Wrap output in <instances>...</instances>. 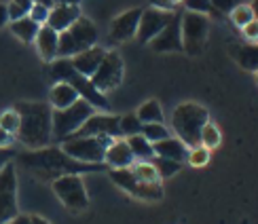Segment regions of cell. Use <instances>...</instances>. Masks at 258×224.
<instances>
[{
    "label": "cell",
    "instance_id": "cell-42",
    "mask_svg": "<svg viewBox=\"0 0 258 224\" xmlns=\"http://www.w3.org/2000/svg\"><path fill=\"white\" fill-rule=\"evenodd\" d=\"M13 157H15V153L11 151V148H7V151H0V167H3L5 163H9V161H13Z\"/></svg>",
    "mask_w": 258,
    "mask_h": 224
},
{
    "label": "cell",
    "instance_id": "cell-24",
    "mask_svg": "<svg viewBox=\"0 0 258 224\" xmlns=\"http://www.w3.org/2000/svg\"><path fill=\"white\" fill-rule=\"evenodd\" d=\"M125 142H127L129 151H132V155H134L136 161H150V159L155 157L153 144H150L142 133H138V135H129V137H125Z\"/></svg>",
    "mask_w": 258,
    "mask_h": 224
},
{
    "label": "cell",
    "instance_id": "cell-34",
    "mask_svg": "<svg viewBox=\"0 0 258 224\" xmlns=\"http://www.w3.org/2000/svg\"><path fill=\"white\" fill-rule=\"evenodd\" d=\"M182 5H184L186 11H190V13H199V15H218V11L212 7L210 0H182Z\"/></svg>",
    "mask_w": 258,
    "mask_h": 224
},
{
    "label": "cell",
    "instance_id": "cell-8",
    "mask_svg": "<svg viewBox=\"0 0 258 224\" xmlns=\"http://www.w3.org/2000/svg\"><path fill=\"white\" fill-rule=\"evenodd\" d=\"M51 188L55 197L59 199V203L74 211V214H81L89 207V195H87V188H85V182H83V176H61L57 180L51 182Z\"/></svg>",
    "mask_w": 258,
    "mask_h": 224
},
{
    "label": "cell",
    "instance_id": "cell-4",
    "mask_svg": "<svg viewBox=\"0 0 258 224\" xmlns=\"http://www.w3.org/2000/svg\"><path fill=\"white\" fill-rule=\"evenodd\" d=\"M95 45H98V28L91 19L81 15L68 30L59 32L57 57H74L77 53L91 49Z\"/></svg>",
    "mask_w": 258,
    "mask_h": 224
},
{
    "label": "cell",
    "instance_id": "cell-39",
    "mask_svg": "<svg viewBox=\"0 0 258 224\" xmlns=\"http://www.w3.org/2000/svg\"><path fill=\"white\" fill-rule=\"evenodd\" d=\"M241 30H243V36L248 38V40H258V21L256 19H252L250 24L243 26Z\"/></svg>",
    "mask_w": 258,
    "mask_h": 224
},
{
    "label": "cell",
    "instance_id": "cell-20",
    "mask_svg": "<svg viewBox=\"0 0 258 224\" xmlns=\"http://www.w3.org/2000/svg\"><path fill=\"white\" fill-rule=\"evenodd\" d=\"M153 151H155V157H163V159H171V161L184 163L188 155V146L184 142H180L176 135H169L165 140L153 144Z\"/></svg>",
    "mask_w": 258,
    "mask_h": 224
},
{
    "label": "cell",
    "instance_id": "cell-36",
    "mask_svg": "<svg viewBox=\"0 0 258 224\" xmlns=\"http://www.w3.org/2000/svg\"><path fill=\"white\" fill-rule=\"evenodd\" d=\"M231 19H233V24L237 26V28H243V26H248L250 21L254 19V13H252V7L250 5H239V7H235L231 11Z\"/></svg>",
    "mask_w": 258,
    "mask_h": 224
},
{
    "label": "cell",
    "instance_id": "cell-16",
    "mask_svg": "<svg viewBox=\"0 0 258 224\" xmlns=\"http://www.w3.org/2000/svg\"><path fill=\"white\" fill-rule=\"evenodd\" d=\"M140 17H142V9H129L125 13L116 15L110 24V38L114 42H125L136 38Z\"/></svg>",
    "mask_w": 258,
    "mask_h": 224
},
{
    "label": "cell",
    "instance_id": "cell-47",
    "mask_svg": "<svg viewBox=\"0 0 258 224\" xmlns=\"http://www.w3.org/2000/svg\"><path fill=\"white\" fill-rule=\"evenodd\" d=\"M250 7H252V13H254V19L258 21V0H252V5H250Z\"/></svg>",
    "mask_w": 258,
    "mask_h": 224
},
{
    "label": "cell",
    "instance_id": "cell-49",
    "mask_svg": "<svg viewBox=\"0 0 258 224\" xmlns=\"http://www.w3.org/2000/svg\"><path fill=\"white\" fill-rule=\"evenodd\" d=\"M171 3H174V5H178V3H182V0H171Z\"/></svg>",
    "mask_w": 258,
    "mask_h": 224
},
{
    "label": "cell",
    "instance_id": "cell-10",
    "mask_svg": "<svg viewBox=\"0 0 258 224\" xmlns=\"http://www.w3.org/2000/svg\"><path fill=\"white\" fill-rule=\"evenodd\" d=\"M17 214V169L13 161H9L0 167V224H7Z\"/></svg>",
    "mask_w": 258,
    "mask_h": 224
},
{
    "label": "cell",
    "instance_id": "cell-48",
    "mask_svg": "<svg viewBox=\"0 0 258 224\" xmlns=\"http://www.w3.org/2000/svg\"><path fill=\"white\" fill-rule=\"evenodd\" d=\"M32 5H45V7H53V3H51V0H32Z\"/></svg>",
    "mask_w": 258,
    "mask_h": 224
},
{
    "label": "cell",
    "instance_id": "cell-5",
    "mask_svg": "<svg viewBox=\"0 0 258 224\" xmlns=\"http://www.w3.org/2000/svg\"><path fill=\"white\" fill-rule=\"evenodd\" d=\"M93 112L95 110L85 100H77L72 106H68V108L53 110V116H51V123H53V142L61 144L63 140L72 137Z\"/></svg>",
    "mask_w": 258,
    "mask_h": 224
},
{
    "label": "cell",
    "instance_id": "cell-19",
    "mask_svg": "<svg viewBox=\"0 0 258 224\" xmlns=\"http://www.w3.org/2000/svg\"><path fill=\"white\" fill-rule=\"evenodd\" d=\"M104 55H106V49H102V47L95 45V47H91V49H85V51L77 53L74 57H70V61H72V68L77 70L79 74L91 79L93 74H95V70H98V66L102 63Z\"/></svg>",
    "mask_w": 258,
    "mask_h": 224
},
{
    "label": "cell",
    "instance_id": "cell-31",
    "mask_svg": "<svg viewBox=\"0 0 258 224\" xmlns=\"http://www.w3.org/2000/svg\"><path fill=\"white\" fill-rule=\"evenodd\" d=\"M142 135L150 144H157L161 140H165V137H169L171 133L163 123H146V125H142Z\"/></svg>",
    "mask_w": 258,
    "mask_h": 224
},
{
    "label": "cell",
    "instance_id": "cell-23",
    "mask_svg": "<svg viewBox=\"0 0 258 224\" xmlns=\"http://www.w3.org/2000/svg\"><path fill=\"white\" fill-rule=\"evenodd\" d=\"M38 30H40V26L36 21H32L30 17H21V19L11 21V32H13V36L19 38L21 42H26V45L34 42Z\"/></svg>",
    "mask_w": 258,
    "mask_h": 224
},
{
    "label": "cell",
    "instance_id": "cell-28",
    "mask_svg": "<svg viewBox=\"0 0 258 224\" xmlns=\"http://www.w3.org/2000/svg\"><path fill=\"white\" fill-rule=\"evenodd\" d=\"M222 142V133L216 125H214L212 121H208L206 125L201 127V135H199V144L206 146L208 151H214V148H218Z\"/></svg>",
    "mask_w": 258,
    "mask_h": 224
},
{
    "label": "cell",
    "instance_id": "cell-30",
    "mask_svg": "<svg viewBox=\"0 0 258 224\" xmlns=\"http://www.w3.org/2000/svg\"><path fill=\"white\" fill-rule=\"evenodd\" d=\"M119 129H121V137L138 135V133H142V121L136 116V112L123 114L119 116Z\"/></svg>",
    "mask_w": 258,
    "mask_h": 224
},
{
    "label": "cell",
    "instance_id": "cell-41",
    "mask_svg": "<svg viewBox=\"0 0 258 224\" xmlns=\"http://www.w3.org/2000/svg\"><path fill=\"white\" fill-rule=\"evenodd\" d=\"M150 3H153L155 9H161V11H174L176 9V5L171 3V0H150Z\"/></svg>",
    "mask_w": 258,
    "mask_h": 224
},
{
    "label": "cell",
    "instance_id": "cell-1",
    "mask_svg": "<svg viewBox=\"0 0 258 224\" xmlns=\"http://www.w3.org/2000/svg\"><path fill=\"white\" fill-rule=\"evenodd\" d=\"M19 167H24L26 172L36 176L42 182H53L61 176H83V174H95V172H108V167L104 163H81L74 161L61 151V146H45L38 151H26L17 155Z\"/></svg>",
    "mask_w": 258,
    "mask_h": 224
},
{
    "label": "cell",
    "instance_id": "cell-18",
    "mask_svg": "<svg viewBox=\"0 0 258 224\" xmlns=\"http://www.w3.org/2000/svg\"><path fill=\"white\" fill-rule=\"evenodd\" d=\"M81 17V9L79 5H53L49 11V17H47V24L51 30H55L57 34L63 30H68L74 21Z\"/></svg>",
    "mask_w": 258,
    "mask_h": 224
},
{
    "label": "cell",
    "instance_id": "cell-14",
    "mask_svg": "<svg viewBox=\"0 0 258 224\" xmlns=\"http://www.w3.org/2000/svg\"><path fill=\"white\" fill-rule=\"evenodd\" d=\"M81 135H102V137L116 140V137H121L119 116L108 114V112H93L72 137H81Z\"/></svg>",
    "mask_w": 258,
    "mask_h": 224
},
{
    "label": "cell",
    "instance_id": "cell-17",
    "mask_svg": "<svg viewBox=\"0 0 258 224\" xmlns=\"http://www.w3.org/2000/svg\"><path fill=\"white\" fill-rule=\"evenodd\" d=\"M134 163H136V159L123 137H116V140H112L110 146L106 148L104 165L108 169H125V167H132Z\"/></svg>",
    "mask_w": 258,
    "mask_h": 224
},
{
    "label": "cell",
    "instance_id": "cell-6",
    "mask_svg": "<svg viewBox=\"0 0 258 224\" xmlns=\"http://www.w3.org/2000/svg\"><path fill=\"white\" fill-rule=\"evenodd\" d=\"M112 137H102V135H81V137H68L59 146L68 157L81 163H104L106 148L110 146Z\"/></svg>",
    "mask_w": 258,
    "mask_h": 224
},
{
    "label": "cell",
    "instance_id": "cell-7",
    "mask_svg": "<svg viewBox=\"0 0 258 224\" xmlns=\"http://www.w3.org/2000/svg\"><path fill=\"white\" fill-rule=\"evenodd\" d=\"M180 32H182V51L188 55H201L208 42L210 19L206 15L184 11L180 15Z\"/></svg>",
    "mask_w": 258,
    "mask_h": 224
},
{
    "label": "cell",
    "instance_id": "cell-44",
    "mask_svg": "<svg viewBox=\"0 0 258 224\" xmlns=\"http://www.w3.org/2000/svg\"><path fill=\"white\" fill-rule=\"evenodd\" d=\"M7 224H30V218H28V216H24V214H17L13 220H9Z\"/></svg>",
    "mask_w": 258,
    "mask_h": 224
},
{
    "label": "cell",
    "instance_id": "cell-27",
    "mask_svg": "<svg viewBox=\"0 0 258 224\" xmlns=\"http://www.w3.org/2000/svg\"><path fill=\"white\" fill-rule=\"evenodd\" d=\"M129 169H132L134 176L140 180V182H148V184H159L161 182L157 169L150 161H136Z\"/></svg>",
    "mask_w": 258,
    "mask_h": 224
},
{
    "label": "cell",
    "instance_id": "cell-15",
    "mask_svg": "<svg viewBox=\"0 0 258 224\" xmlns=\"http://www.w3.org/2000/svg\"><path fill=\"white\" fill-rule=\"evenodd\" d=\"M180 15L182 13H174L169 24L159 32V34L148 42L150 49L157 53H174V51H182V32H180Z\"/></svg>",
    "mask_w": 258,
    "mask_h": 224
},
{
    "label": "cell",
    "instance_id": "cell-40",
    "mask_svg": "<svg viewBox=\"0 0 258 224\" xmlns=\"http://www.w3.org/2000/svg\"><path fill=\"white\" fill-rule=\"evenodd\" d=\"M11 144H13V135L0 127V151H7V148H11Z\"/></svg>",
    "mask_w": 258,
    "mask_h": 224
},
{
    "label": "cell",
    "instance_id": "cell-46",
    "mask_svg": "<svg viewBox=\"0 0 258 224\" xmlns=\"http://www.w3.org/2000/svg\"><path fill=\"white\" fill-rule=\"evenodd\" d=\"M53 5H79L81 0H51Z\"/></svg>",
    "mask_w": 258,
    "mask_h": 224
},
{
    "label": "cell",
    "instance_id": "cell-43",
    "mask_svg": "<svg viewBox=\"0 0 258 224\" xmlns=\"http://www.w3.org/2000/svg\"><path fill=\"white\" fill-rule=\"evenodd\" d=\"M9 24V13H7V5H0V28H5Z\"/></svg>",
    "mask_w": 258,
    "mask_h": 224
},
{
    "label": "cell",
    "instance_id": "cell-51",
    "mask_svg": "<svg viewBox=\"0 0 258 224\" xmlns=\"http://www.w3.org/2000/svg\"><path fill=\"white\" fill-rule=\"evenodd\" d=\"M256 81H258V72H256Z\"/></svg>",
    "mask_w": 258,
    "mask_h": 224
},
{
    "label": "cell",
    "instance_id": "cell-25",
    "mask_svg": "<svg viewBox=\"0 0 258 224\" xmlns=\"http://www.w3.org/2000/svg\"><path fill=\"white\" fill-rule=\"evenodd\" d=\"M235 59H237V63L243 70L258 72V45L237 47V51H235Z\"/></svg>",
    "mask_w": 258,
    "mask_h": 224
},
{
    "label": "cell",
    "instance_id": "cell-9",
    "mask_svg": "<svg viewBox=\"0 0 258 224\" xmlns=\"http://www.w3.org/2000/svg\"><path fill=\"white\" fill-rule=\"evenodd\" d=\"M108 176L121 190H125L127 195H132V197H136L140 201H161L163 199V186H161V182L159 184L140 182L129 167H125V169H108Z\"/></svg>",
    "mask_w": 258,
    "mask_h": 224
},
{
    "label": "cell",
    "instance_id": "cell-45",
    "mask_svg": "<svg viewBox=\"0 0 258 224\" xmlns=\"http://www.w3.org/2000/svg\"><path fill=\"white\" fill-rule=\"evenodd\" d=\"M30 218V224H51L47 218H42V216H38V214H32V216H28Z\"/></svg>",
    "mask_w": 258,
    "mask_h": 224
},
{
    "label": "cell",
    "instance_id": "cell-13",
    "mask_svg": "<svg viewBox=\"0 0 258 224\" xmlns=\"http://www.w3.org/2000/svg\"><path fill=\"white\" fill-rule=\"evenodd\" d=\"M61 83H70L72 87L77 89L79 98L87 102L93 110H102V112H108L110 110V102L106 100V93L98 91V89H95V85L91 83V79L83 77V74H79L74 68L68 72V77L63 79Z\"/></svg>",
    "mask_w": 258,
    "mask_h": 224
},
{
    "label": "cell",
    "instance_id": "cell-2",
    "mask_svg": "<svg viewBox=\"0 0 258 224\" xmlns=\"http://www.w3.org/2000/svg\"><path fill=\"white\" fill-rule=\"evenodd\" d=\"M13 108L19 114V129L15 140L28 151L51 146L53 142V108L49 102H17Z\"/></svg>",
    "mask_w": 258,
    "mask_h": 224
},
{
    "label": "cell",
    "instance_id": "cell-21",
    "mask_svg": "<svg viewBox=\"0 0 258 224\" xmlns=\"http://www.w3.org/2000/svg\"><path fill=\"white\" fill-rule=\"evenodd\" d=\"M57 40H59V34L55 30H51L49 26H40L34 42H36L38 55L45 61H53L57 57Z\"/></svg>",
    "mask_w": 258,
    "mask_h": 224
},
{
    "label": "cell",
    "instance_id": "cell-37",
    "mask_svg": "<svg viewBox=\"0 0 258 224\" xmlns=\"http://www.w3.org/2000/svg\"><path fill=\"white\" fill-rule=\"evenodd\" d=\"M49 11H51V9L45 7V5H32L28 17H30L32 21H36L38 26H45V24H47V17H49Z\"/></svg>",
    "mask_w": 258,
    "mask_h": 224
},
{
    "label": "cell",
    "instance_id": "cell-11",
    "mask_svg": "<svg viewBox=\"0 0 258 224\" xmlns=\"http://www.w3.org/2000/svg\"><path fill=\"white\" fill-rule=\"evenodd\" d=\"M123 74H125L123 57L116 51H106L102 63L91 77V83L95 85L98 91L106 93V91H112V89L119 87V85L123 83Z\"/></svg>",
    "mask_w": 258,
    "mask_h": 224
},
{
    "label": "cell",
    "instance_id": "cell-3",
    "mask_svg": "<svg viewBox=\"0 0 258 224\" xmlns=\"http://www.w3.org/2000/svg\"><path fill=\"white\" fill-rule=\"evenodd\" d=\"M210 121L208 108L195 104V102H184L178 104L171 114V129L180 142H184L188 148L199 146V135L201 127Z\"/></svg>",
    "mask_w": 258,
    "mask_h": 224
},
{
    "label": "cell",
    "instance_id": "cell-22",
    "mask_svg": "<svg viewBox=\"0 0 258 224\" xmlns=\"http://www.w3.org/2000/svg\"><path fill=\"white\" fill-rule=\"evenodd\" d=\"M77 100H81V98L70 83H55L49 91V106L53 110L68 108V106H72Z\"/></svg>",
    "mask_w": 258,
    "mask_h": 224
},
{
    "label": "cell",
    "instance_id": "cell-26",
    "mask_svg": "<svg viewBox=\"0 0 258 224\" xmlns=\"http://www.w3.org/2000/svg\"><path fill=\"white\" fill-rule=\"evenodd\" d=\"M136 116L142 121V125H146V123H163V110H161V104L157 100L144 102L138 108Z\"/></svg>",
    "mask_w": 258,
    "mask_h": 224
},
{
    "label": "cell",
    "instance_id": "cell-50",
    "mask_svg": "<svg viewBox=\"0 0 258 224\" xmlns=\"http://www.w3.org/2000/svg\"><path fill=\"white\" fill-rule=\"evenodd\" d=\"M241 224H250V222H248V220H243V222H241Z\"/></svg>",
    "mask_w": 258,
    "mask_h": 224
},
{
    "label": "cell",
    "instance_id": "cell-32",
    "mask_svg": "<svg viewBox=\"0 0 258 224\" xmlns=\"http://www.w3.org/2000/svg\"><path fill=\"white\" fill-rule=\"evenodd\" d=\"M210 157H212V151H208L206 146H192L188 148V155H186V163L190 167H206L210 163Z\"/></svg>",
    "mask_w": 258,
    "mask_h": 224
},
{
    "label": "cell",
    "instance_id": "cell-33",
    "mask_svg": "<svg viewBox=\"0 0 258 224\" xmlns=\"http://www.w3.org/2000/svg\"><path fill=\"white\" fill-rule=\"evenodd\" d=\"M32 9V0H11L7 5V13H9V21H15L21 17H28Z\"/></svg>",
    "mask_w": 258,
    "mask_h": 224
},
{
    "label": "cell",
    "instance_id": "cell-35",
    "mask_svg": "<svg viewBox=\"0 0 258 224\" xmlns=\"http://www.w3.org/2000/svg\"><path fill=\"white\" fill-rule=\"evenodd\" d=\"M0 127H3L7 133H11L15 137V133L19 129V114H17L15 108H9L5 112H0Z\"/></svg>",
    "mask_w": 258,
    "mask_h": 224
},
{
    "label": "cell",
    "instance_id": "cell-38",
    "mask_svg": "<svg viewBox=\"0 0 258 224\" xmlns=\"http://www.w3.org/2000/svg\"><path fill=\"white\" fill-rule=\"evenodd\" d=\"M212 3V7L218 11V13H231V11L235 9V7H239V5H243L245 0H210Z\"/></svg>",
    "mask_w": 258,
    "mask_h": 224
},
{
    "label": "cell",
    "instance_id": "cell-29",
    "mask_svg": "<svg viewBox=\"0 0 258 224\" xmlns=\"http://www.w3.org/2000/svg\"><path fill=\"white\" fill-rule=\"evenodd\" d=\"M150 163L155 165V169H157V174H159L161 180H167V178H171V176L178 174L182 169V163L171 161V159H163V157H153V159H150Z\"/></svg>",
    "mask_w": 258,
    "mask_h": 224
},
{
    "label": "cell",
    "instance_id": "cell-12",
    "mask_svg": "<svg viewBox=\"0 0 258 224\" xmlns=\"http://www.w3.org/2000/svg\"><path fill=\"white\" fill-rule=\"evenodd\" d=\"M174 13L176 11H161V9H155V7L142 9V17H140L136 38L142 42V45H148V42L169 24Z\"/></svg>",
    "mask_w": 258,
    "mask_h": 224
}]
</instances>
